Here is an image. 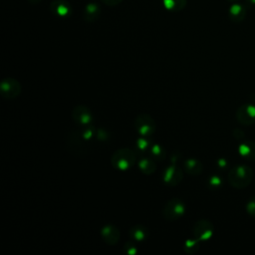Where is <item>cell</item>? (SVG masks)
<instances>
[{"label":"cell","mask_w":255,"mask_h":255,"mask_svg":"<svg viewBox=\"0 0 255 255\" xmlns=\"http://www.w3.org/2000/svg\"><path fill=\"white\" fill-rule=\"evenodd\" d=\"M253 178V170L245 164H239L232 167L227 175L228 182L231 186L242 189L247 187Z\"/></svg>","instance_id":"cell-1"},{"label":"cell","mask_w":255,"mask_h":255,"mask_svg":"<svg viewBox=\"0 0 255 255\" xmlns=\"http://www.w3.org/2000/svg\"><path fill=\"white\" fill-rule=\"evenodd\" d=\"M136 162L135 152L128 147L115 150L111 156V164L115 169L126 171L130 169Z\"/></svg>","instance_id":"cell-2"},{"label":"cell","mask_w":255,"mask_h":255,"mask_svg":"<svg viewBox=\"0 0 255 255\" xmlns=\"http://www.w3.org/2000/svg\"><path fill=\"white\" fill-rule=\"evenodd\" d=\"M185 211L186 205L184 201L181 198L174 197L165 203L162 209V215L165 220L172 222L181 218L185 214Z\"/></svg>","instance_id":"cell-3"},{"label":"cell","mask_w":255,"mask_h":255,"mask_svg":"<svg viewBox=\"0 0 255 255\" xmlns=\"http://www.w3.org/2000/svg\"><path fill=\"white\" fill-rule=\"evenodd\" d=\"M134 129L135 131L140 135V136H145V137H150L151 135L154 134L156 130V124L153 118L146 114V113H141L138 114L134 118L133 122Z\"/></svg>","instance_id":"cell-4"},{"label":"cell","mask_w":255,"mask_h":255,"mask_svg":"<svg viewBox=\"0 0 255 255\" xmlns=\"http://www.w3.org/2000/svg\"><path fill=\"white\" fill-rule=\"evenodd\" d=\"M22 91V86L18 80L7 77L2 79L0 83V93L2 97L6 100H13L20 96Z\"/></svg>","instance_id":"cell-5"},{"label":"cell","mask_w":255,"mask_h":255,"mask_svg":"<svg viewBox=\"0 0 255 255\" xmlns=\"http://www.w3.org/2000/svg\"><path fill=\"white\" fill-rule=\"evenodd\" d=\"M193 237L199 241L209 240L214 233L213 223L208 219H199L197 220L192 228Z\"/></svg>","instance_id":"cell-6"},{"label":"cell","mask_w":255,"mask_h":255,"mask_svg":"<svg viewBox=\"0 0 255 255\" xmlns=\"http://www.w3.org/2000/svg\"><path fill=\"white\" fill-rule=\"evenodd\" d=\"M71 117L75 124L81 128L91 126L93 122V114L91 110L85 105H77L73 108Z\"/></svg>","instance_id":"cell-7"},{"label":"cell","mask_w":255,"mask_h":255,"mask_svg":"<svg viewBox=\"0 0 255 255\" xmlns=\"http://www.w3.org/2000/svg\"><path fill=\"white\" fill-rule=\"evenodd\" d=\"M237 122L242 126H250L255 123V105L242 104L235 114Z\"/></svg>","instance_id":"cell-8"},{"label":"cell","mask_w":255,"mask_h":255,"mask_svg":"<svg viewBox=\"0 0 255 255\" xmlns=\"http://www.w3.org/2000/svg\"><path fill=\"white\" fill-rule=\"evenodd\" d=\"M183 179V171L175 164L166 167L162 174V180L167 186H176L181 183Z\"/></svg>","instance_id":"cell-9"},{"label":"cell","mask_w":255,"mask_h":255,"mask_svg":"<svg viewBox=\"0 0 255 255\" xmlns=\"http://www.w3.org/2000/svg\"><path fill=\"white\" fill-rule=\"evenodd\" d=\"M84 140H86L81 132L73 131L69 134L67 145L69 150L75 154V155H82L86 151V146L84 143Z\"/></svg>","instance_id":"cell-10"},{"label":"cell","mask_w":255,"mask_h":255,"mask_svg":"<svg viewBox=\"0 0 255 255\" xmlns=\"http://www.w3.org/2000/svg\"><path fill=\"white\" fill-rule=\"evenodd\" d=\"M101 237L103 241L111 246L116 245L121 237L120 230L113 224H106L101 229Z\"/></svg>","instance_id":"cell-11"},{"label":"cell","mask_w":255,"mask_h":255,"mask_svg":"<svg viewBox=\"0 0 255 255\" xmlns=\"http://www.w3.org/2000/svg\"><path fill=\"white\" fill-rule=\"evenodd\" d=\"M50 10L58 17H67L72 13V6L66 0H54L50 4Z\"/></svg>","instance_id":"cell-12"},{"label":"cell","mask_w":255,"mask_h":255,"mask_svg":"<svg viewBox=\"0 0 255 255\" xmlns=\"http://www.w3.org/2000/svg\"><path fill=\"white\" fill-rule=\"evenodd\" d=\"M183 169L189 175L198 176L203 171V164L197 158L189 157L183 161Z\"/></svg>","instance_id":"cell-13"},{"label":"cell","mask_w":255,"mask_h":255,"mask_svg":"<svg viewBox=\"0 0 255 255\" xmlns=\"http://www.w3.org/2000/svg\"><path fill=\"white\" fill-rule=\"evenodd\" d=\"M228 16L232 22L240 23L246 17V8L239 3H233L228 10Z\"/></svg>","instance_id":"cell-14"},{"label":"cell","mask_w":255,"mask_h":255,"mask_svg":"<svg viewBox=\"0 0 255 255\" xmlns=\"http://www.w3.org/2000/svg\"><path fill=\"white\" fill-rule=\"evenodd\" d=\"M101 15V7L97 3H89L83 9V19L87 22L96 21Z\"/></svg>","instance_id":"cell-15"},{"label":"cell","mask_w":255,"mask_h":255,"mask_svg":"<svg viewBox=\"0 0 255 255\" xmlns=\"http://www.w3.org/2000/svg\"><path fill=\"white\" fill-rule=\"evenodd\" d=\"M238 152L247 160H255V142L251 140L242 141L238 146Z\"/></svg>","instance_id":"cell-16"},{"label":"cell","mask_w":255,"mask_h":255,"mask_svg":"<svg viewBox=\"0 0 255 255\" xmlns=\"http://www.w3.org/2000/svg\"><path fill=\"white\" fill-rule=\"evenodd\" d=\"M129 236L132 240H134L136 242H142L148 238L149 230L146 226L137 224V225L132 226L129 229Z\"/></svg>","instance_id":"cell-17"},{"label":"cell","mask_w":255,"mask_h":255,"mask_svg":"<svg viewBox=\"0 0 255 255\" xmlns=\"http://www.w3.org/2000/svg\"><path fill=\"white\" fill-rule=\"evenodd\" d=\"M137 166L139 170L146 175H151L156 170V164L154 162V159H152L151 157H141L137 161Z\"/></svg>","instance_id":"cell-18"},{"label":"cell","mask_w":255,"mask_h":255,"mask_svg":"<svg viewBox=\"0 0 255 255\" xmlns=\"http://www.w3.org/2000/svg\"><path fill=\"white\" fill-rule=\"evenodd\" d=\"M149 155L152 159L154 160H164L165 157H166V152H165V149L158 143H152L150 148H149Z\"/></svg>","instance_id":"cell-19"},{"label":"cell","mask_w":255,"mask_h":255,"mask_svg":"<svg viewBox=\"0 0 255 255\" xmlns=\"http://www.w3.org/2000/svg\"><path fill=\"white\" fill-rule=\"evenodd\" d=\"M186 0H163L164 7L171 12H179L186 6Z\"/></svg>","instance_id":"cell-20"},{"label":"cell","mask_w":255,"mask_h":255,"mask_svg":"<svg viewBox=\"0 0 255 255\" xmlns=\"http://www.w3.org/2000/svg\"><path fill=\"white\" fill-rule=\"evenodd\" d=\"M199 242L200 241L197 240L196 238L185 239L183 242L182 248H183L184 252H186L187 254H195L199 250V247H200Z\"/></svg>","instance_id":"cell-21"},{"label":"cell","mask_w":255,"mask_h":255,"mask_svg":"<svg viewBox=\"0 0 255 255\" xmlns=\"http://www.w3.org/2000/svg\"><path fill=\"white\" fill-rule=\"evenodd\" d=\"M151 141L148 139V137L145 136H140L139 138H137L136 142H135V147L137 150H139L140 152H145L148 151L150 146H151Z\"/></svg>","instance_id":"cell-22"},{"label":"cell","mask_w":255,"mask_h":255,"mask_svg":"<svg viewBox=\"0 0 255 255\" xmlns=\"http://www.w3.org/2000/svg\"><path fill=\"white\" fill-rule=\"evenodd\" d=\"M123 252L126 255H135L137 253V247L132 241H127L123 246Z\"/></svg>","instance_id":"cell-23"},{"label":"cell","mask_w":255,"mask_h":255,"mask_svg":"<svg viewBox=\"0 0 255 255\" xmlns=\"http://www.w3.org/2000/svg\"><path fill=\"white\" fill-rule=\"evenodd\" d=\"M222 183H223L222 178L216 174H213L208 178V185L210 188L217 189L222 185Z\"/></svg>","instance_id":"cell-24"},{"label":"cell","mask_w":255,"mask_h":255,"mask_svg":"<svg viewBox=\"0 0 255 255\" xmlns=\"http://www.w3.org/2000/svg\"><path fill=\"white\" fill-rule=\"evenodd\" d=\"M245 209H246V212H247L250 216L255 217V196L251 197V198L248 200V202L246 203Z\"/></svg>","instance_id":"cell-25"},{"label":"cell","mask_w":255,"mask_h":255,"mask_svg":"<svg viewBox=\"0 0 255 255\" xmlns=\"http://www.w3.org/2000/svg\"><path fill=\"white\" fill-rule=\"evenodd\" d=\"M233 136L238 139V140H241L244 138V131L242 129H239V128H235L233 130Z\"/></svg>","instance_id":"cell-26"},{"label":"cell","mask_w":255,"mask_h":255,"mask_svg":"<svg viewBox=\"0 0 255 255\" xmlns=\"http://www.w3.org/2000/svg\"><path fill=\"white\" fill-rule=\"evenodd\" d=\"M217 165L221 169H225L228 166V161L225 158H219L217 160Z\"/></svg>","instance_id":"cell-27"},{"label":"cell","mask_w":255,"mask_h":255,"mask_svg":"<svg viewBox=\"0 0 255 255\" xmlns=\"http://www.w3.org/2000/svg\"><path fill=\"white\" fill-rule=\"evenodd\" d=\"M108 6H116L119 5L123 0H102Z\"/></svg>","instance_id":"cell-28"},{"label":"cell","mask_w":255,"mask_h":255,"mask_svg":"<svg viewBox=\"0 0 255 255\" xmlns=\"http://www.w3.org/2000/svg\"><path fill=\"white\" fill-rule=\"evenodd\" d=\"M245 2L249 7H254L255 6V0H245Z\"/></svg>","instance_id":"cell-29"},{"label":"cell","mask_w":255,"mask_h":255,"mask_svg":"<svg viewBox=\"0 0 255 255\" xmlns=\"http://www.w3.org/2000/svg\"><path fill=\"white\" fill-rule=\"evenodd\" d=\"M30 3H32V4H37V3H39L41 0H28Z\"/></svg>","instance_id":"cell-30"},{"label":"cell","mask_w":255,"mask_h":255,"mask_svg":"<svg viewBox=\"0 0 255 255\" xmlns=\"http://www.w3.org/2000/svg\"><path fill=\"white\" fill-rule=\"evenodd\" d=\"M227 1H229V2H235V1H238V0H227Z\"/></svg>","instance_id":"cell-31"}]
</instances>
